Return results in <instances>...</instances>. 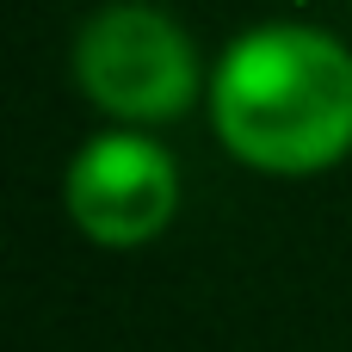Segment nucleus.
<instances>
[{
    "label": "nucleus",
    "mask_w": 352,
    "mask_h": 352,
    "mask_svg": "<svg viewBox=\"0 0 352 352\" xmlns=\"http://www.w3.org/2000/svg\"><path fill=\"white\" fill-rule=\"evenodd\" d=\"M210 136L266 179H316L352 155V43L316 19H260L210 62Z\"/></svg>",
    "instance_id": "1"
},
{
    "label": "nucleus",
    "mask_w": 352,
    "mask_h": 352,
    "mask_svg": "<svg viewBox=\"0 0 352 352\" xmlns=\"http://www.w3.org/2000/svg\"><path fill=\"white\" fill-rule=\"evenodd\" d=\"M68 74L105 124L161 130L204 105L210 62L198 37L155 0H105L68 43Z\"/></svg>",
    "instance_id": "2"
},
{
    "label": "nucleus",
    "mask_w": 352,
    "mask_h": 352,
    "mask_svg": "<svg viewBox=\"0 0 352 352\" xmlns=\"http://www.w3.org/2000/svg\"><path fill=\"white\" fill-rule=\"evenodd\" d=\"M62 210L80 229V241L105 254L148 248L179 217V161L155 130L105 124L68 155Z\"/></svg>",
    "instance_id": "3"
}]
</instances>
